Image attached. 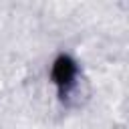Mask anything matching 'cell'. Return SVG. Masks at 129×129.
Returning <instances> with one entry per match:
<instances>
[{"mask_svg":"<svg viewBox=\"0 0 129 129\" xmlns=\"http://www.w3.org/2000/svg\"><path fill=\"white\" fill-rule=\"evenodd\" d=\"M50 81L56 87L60 101H69L73 91L79 85V64L71 54H58L50 64Z\"/></svg>","mask_w":129,"mask_h":129,"instance_id":"obj_1","label":"cell"}]
</instances>
